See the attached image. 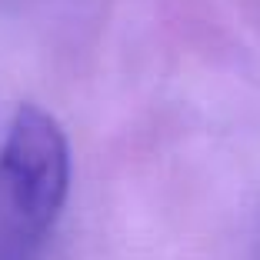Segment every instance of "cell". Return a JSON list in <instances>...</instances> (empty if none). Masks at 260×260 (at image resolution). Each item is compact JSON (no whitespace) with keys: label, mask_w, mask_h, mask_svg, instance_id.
Masks as SVG:
<instances>
[{"label":"cell","mask_w":260,"mask_h":260,"mask_svg":"<svg viewBox=\"0 0 260 260\" xmlns=\"http://www.w3.org/2000/svg\"><path fill=\"white\" fill-rule=\"evenodd\" d=\"M70 190V147L57 117L20 104L0 147V260H27Z\"/></svg>","instance_id":"1"}]
</instances>
